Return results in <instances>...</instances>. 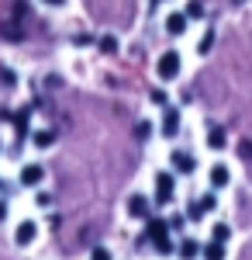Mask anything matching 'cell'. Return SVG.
I'll use <instances>...</instances> for the list:
<instances>
[{"mask_svg":"<svg viewBox=\"0 0 252 260\" xmlns=\"http://www.w3.org/2000/svg\"><path fill=\"white\" fill-rule=\"evenodd\" d=\"M207 180H211V187H214V191L228 187V184H232V170H228V163H214L211 170H207Z\"/></svg>","mask_w":252,"mask_h":260,"instance_id":"cell-10","label":"cell"},{"mask_svg":"<svg viewBox=\"0 0 252 260\" xmlns=\"http://www.w3.org/2000/svg\"><path fill=\"white\" fill-rule=\"evenodd\" d=\"M159 132H162V139H176V136H180V111H176L173 104H170V108H162Z\"/></svg>","mask_w":252,"mask_h":260,"instance_id":"cell-4","label":"cell"},{"mask_svg":"<svg viewBox=\"0 0 252 260\" xmlns=\"http://www.w3.org/2000/svg\"><path fill=\"white\" fill-rule=\"evenodd\" d=\"M90 42H94L90 35H73V45H90Z\"/></svg>","mask_w":252,"mask_h":260,"instance_id":"cell-27","label":"cell"},{"mask_svg":"<svg viewBox=\"0 0 252 260\" xmlns=\"http://www.w3.org/2000/svg\"><path fill=\"white\" fill-rule=\"evenodd\" d=\"M170 163H173L176 174H194V170H197V156L190 153V149H173Z\"/></svg>","mask_w":252,"mask_h":260,"instance_id":"cell-7","label":"cell"},{"mask_svg":"<svg viewBox=\"0 0 252 260\" xmlns=\"http://www.w3.org/2000/svg\"><path fill=\"white\" fill-rule=\"evenodd\" d=\"M31 142H35L38 149H49V146L56 142V132H52V128H38V132L31 136Z\"/></svg>","mask_w":252,"mask_h":260,"instance_id":"cell-17","label":"cell"},{"mask_svg":"<svg viewBox=\"0 0 252 260\" xmlns=\"http://www.w3.org/2000/svg\"><path fill=\"white\" fill-rule=\"evenodd\" d=\"M0 83L11 90V87H18V73L11 70V66H0Z\"/></svg>","mask_w":252,"mask_h":260,"instance_id":"cell-22","label":"cell"},{"mask_svg":"<svg viewBox=\"0 0 252 260\" xmlns=\"http://www.w3.org/2000/svg\"><path fill=\"white\" fill-rule=\"evenodd\" d=\"M28 132H31V108H21L14 115V136H18V142L28 139Z\"/></svg>","mask_w":252,"mask_h":260,"instance_id":"cell-12","label":"cell"},{"mask_svg":"<svg viewBox=\"0 0 252 260\" xmlns=\"http://www.w3.org/2000/svg\"><path fill=\"white\" fill-rule=\"evenodd\" d=\"M90 260H114V253H111V246H104V243H97V246L90 250Z\"/></svg>","mask_w":252,"mask_h":260,"instance_id":"cell-24","label":"cell"},{"mask_svg":"<svg viewBox=\"0 0 252 260\" xmlns=\"http://www.w3.org/2000/svg\"><path fill=\"white\" fill-rule=\"evenodd\" d=\"M170 229H183V215H173L170 219Z\"/></svg>","mask_w":252,"mask_h":260,"instance_id":"cell-28","label":"cell"},{"mask_svg":"<svg viewBox=\"0 0 252 260\" xmlns=\"http://www.w3.org/2000/svg\"><path fill=\"white\" fill-rule=\"evenodd\" d=\"M41 4H45V7H66L69 0H41Z\"/></svg>","mask_w":252,"mask_h":260,"instance_id":"cell-29","label":"cell"},{"mask_svg":"<svg viewBox=\"0 0 252 260\" xmlns=\"http://www.w3.org/2000/svg\"><path fill=\"white\" fill-rule=\"evenodd\" d=\"M183 14H187L190 21H200L204 18V4H200V0H190V4L183 7Z\"/></svg>","mask_w":252,"mask_h":260,"instance_id":"cell-21","label":"cell"},{"mask_svg":"<svg viewBox=\"0 0 252 260\" xmlns=\"http://www.w3.org/2000/svg\"><path fill=\"white\" fill-rule=\"evenodd\" d=\"M155 73H159V80L162 83H173L180 73H183V56L176 52V49H166L159 59H155Z\"/></svg>","mask_w":252,"mask_h":260,"instance_id":"cell-1","label":"cell"},{"mask_svg":"<svg viewBox=\"0 0 252 260\" xmlns=\"http://www.w3.org/2000/svg\"><path fill=\"white\" fill-rule=\"evenodd\" d=\"M214 49V28H207L204 35H200V42H197V56H207Z\"/></svg>","mask_w":252,"mask_h":260,"instance_id":"cell-20","label":"cell"},{"mask_svg":"<svg viewBox=\"0 0 252 260\" xmlns=\"http://www.w3.org/2000/svg\"><path fill=\"white\" fill-rule=\"evenodd\" d=\"M149 98H152V104H159V108H170V94H166V90H159V87H155Z\"/></svg>","mask_w":252,"mask_h":260,"instance_id":"cell-25","label":"cell"},{"mask_svg":"<svg viewBox=\"0 0 252 260\" xmlns=\"http://www.w3.org/2000/svg\"><path fill=\"white\" fill-rule=\"evenodd\" d=\"M152 132H155V125L149 118H138L135 121V139L138 142H149V139H152Z\"/></svg>","mask_w":252,"mask_h":260,"instance_id":"cell-16","label":"cell"},{"mask_svg":"<svg viewBox=\"0 0 252 260\" xmlns=\"http://www.w3.org/2000/svg\"><path fill=\"white\" fill-rule=\"evenodd\" d=\"M0 153H4V142H0Z\"/></svg>","mask_w":252,"mask_h":260,"instance_id":"cell-31","label":"cell"},{"mask_svg":"<svg viewBox=\"0 0 252 260\" xmlns=\"http://www.w3.org/2000/svg\"><path fill=\"white\" fill-rule=\"evenodd\" d=\"M128 215H132V219H149V198H145V194H132V198H128Z\"/></svg>","mask_w":252,"mask_h":260,"instance_id":"cell-13","label":"cell"},{"mask_svg":"<svg viewBox=\"0 0 252 260\" xmlns=\"http://www.w3.org/2000/svg\"><path fill=\"white\" fill-rule=\"evenodd\" d=\"M0 187H4V177H0Z\"/></svg>","mask_w":252,"mask_h":260,"instance_id":"cell-32","label":"cell"},{"mask_svg":"<svg viewBox=\"0 0 252 260\" xmlns=\"http://www.w3.org/2000/svg\"><path fill=\"white\" fill-rule=\"evenodd\" d=\"M204 260H225V243H218V240H211L207 246H204V253H200Z\"/></svg>","mask_w":252,"mask_h":260,"instance_id":"cell-18","label":"cell"},{"mask_svg":"<svg viewBox=\"0 0 252 260\" xmlns=\"http://www.w3.org/2000/svg\"><path fill=\"white\" fill-rule=\"evenodd\" d=\"M173 198H176V177L170 170H159L155 174V201L159 205H170Z\"/></svg>","mask_w":252,"mask_h":260,"instance_id":"cell-2","label":"cell"},{"mask_svg":"<svg viewBox=\"0 0 252 260\" xmlns=\"http://www.w3.org/2000/svg\"><path fill=\"white\" fill-rule=\"evenodd\" d=\"M97 49L104 52V56H117L121 42H117V35H100V39H97Z\"/></svg>","mask_w":252,"mask_h":260,"instance_id":"cell-15","label":"cell"},{"mask_svg":"<svg viewBox=\"0 0 252 260\" xmlns=\"http://www.w3.org/2000/svg\"><path fill=\"white\" fill-rule=\"evenodd\" d=\"M218 208V194H204L200 201H194L190 208H187V219H194V222H200L207 212H214Z\"/></svg>","mask_w":252,"mask_h":260,"instance_id":"cell-8","label":"cell"},{"mask_svg":"<svg viewBox=\"0 0 252 260\" xmlns=\"http://www.w3.org/2000/svg\"><path fill=\"white\" fill-rule=\"evenodd\" d=\"M152 246H155V253H159V257H173V253H176V246H173L170 236H166V240H159V243H152Z\"/></svg>","mask_w":252,"mask_h":260,"instance_id":"cell-23","label":"cell"},{"mask_svg":"<svg viewBox=\"0 0 252 260\" xmlns=\"http://www.w3.org/2000/svg\"><path fill=\"white\" fill-rule=\"evenodd\" d=\"M176 253H180L183 260H197L200 253H204V246H200L197 240H180V246H176Z\"/></svg>","mask_w":252,"mask_h":260,"instance_id":"cell-14","label":"cell"},{"mask_svg":"<svg viewBox=\"0 0 252 260\" xmlns=\"http://www.w3.org/2000/svg\"><path fill=\"white\" fill-rule=\"evenodd\" d=\"M35 240H38V222L35 219H21L18 225H14V243H18V246H31Z\"/></svg>","mask_w":252,"mask_h":260,"instance_id":"cell-3","label":"cell"},{"mask_svg":"<svg viewBox=\"0 0 252 260\" xmlns=\"http://www.w3.org/2000/svg\"><path fill=\"white\" fill-rule=\"evenodd\" d=\"M238 4H242V0H238Z\"/></svg>","mask_w":252,"mask_h":260,"instance_id":"cell-33","label":"cell"},{"mask_svg":"<svg viewBox=\"0 0 252 260\" xmlns=\"http://www.w3.org/2000/svg\"><path fill=\"white\" fill-rule=\"evenodd\" d=\"M187 28H190V18H187L183 11L166 14V35H170V39H183V35H187Z\"/></svg>","mask_w":252,"mask_h":260,"instance_id":"cell-5","label":"cell"},{"mask_svg":"<svg viewBox=\"0 0 252 260\" xmlns=\"http://www.w3.org/2000/svg\"><path fill=\"white\" fill-rule=\"evenodd\" d=\"M211 240L228 243V240H232V225H228V222H214V225H211Z\"/></svg>","mask_w":252,"mask_h":260,"instance_id":"cell-19","label":"cell"},{"mask_svg":"<svg viewBox=\"0 0 252 260\" xmlns=\"http://www.w3.org/2000/svg\"><path fill=\"white\" fill-rule=\"evenodd\" d=\"M7 219V205H4V201H0V222Z\"/></svg>","mask_w":252,"mask_h":260,"instance_id":"cell-30","label":"cell"},{"mask_svg":"<svg viewBox=\"0 0 252 260\" xmlns=\"http://www.w3.org/2000/svg\"><path fill=\"white\" fill-rule=\"evenodd\" d=\"M166 236H170V222H166V219H155V215H149V219H145V240L159 243V240H166Z\"/></svg>","mask_w":252,"mask_h":260,"instance_id":"cell-9","label":"cell"},{"mask_svg":"<svg viewBox=\"0 0 252 260\" xmlns=\"http://www.w3.org/2000/svg\"><path fill=\"white\" fill-rule=\"evenodd\" d=\"M18 180H21V187H38L41 180H45V167L41 163H24Z\"/></svg>","mask_w":252,"mask_h":260,"instance_id":"cell-6","label":"cell"},{"mask_svg":"<svg viewBox=\"0 0 252 260\" xmlns=\"http://www.w3.org/2000/svg\"><path fill=\"white\" fill-rule=\"evenodd\" d=\"M35 205H38V208H49V205H52V194H49V191H38V194H35Z\"/></svg>","mask_w":252,"mask_h":260,"instance_id":"cell-26","label":"cell"},{"mask_svg":"<svg viewBox=\"0 0 252 260\" xmlns=\"http://www.w3.org/2000/svg\"><path fill=\"white\" fill-rule=\"evenodd\" d=\"M207 149H214V153H221V149H228V132L221 128V125H211L207 128Z\"/></svg>","mask_w":252,"mask_h":260,"instance_id":"cell-11","label":"cell"}]
</instances>
